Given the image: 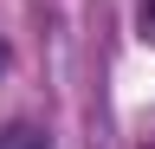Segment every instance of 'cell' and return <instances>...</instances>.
<instances>
[{
	"label": "cell",
	"instance_id": "obj_3",
	"mask_svg": "<svg viewBox=\"0 0 155 149\" xmlns=\"http://www.w3.org/2000/svg\"><path fill=\"white\" fill-rule=\"evenodd\" d=\"M0 71H7V46H0Z\"/></svg>",
	"mask_w": 155,
	"mask_h": 149
},
{
	"label": "cell",
	"instance_id": "obj_1",
	"mask_svg": "<svg viewBox=\"0 0 155 149\" xmlns=\"http://www.w3.org/2000/svg\"><path fill=\"white\" fill-rule=\"evenodd\" d=\"M0 149H52V136L39 123H13V130H0Z\"/></svg>",
	"mask_w": 155,
	"mask_h": 149
},
{
	"label": "cell",
	"instance_id": "obj_2",
	"mask_svg": "<svg viewBox=\"0 0 155 149\" xmlns=\"http://www.w3.org/2000/svg\"><path fill=\"white\" fill-rule=\"evenodd\" d=\"M136 26H142V39L155 46V0H142V7H136Z\"/></svg>",
	"mask_w": 155,
	"mask_h": 149
}]
</instances>
